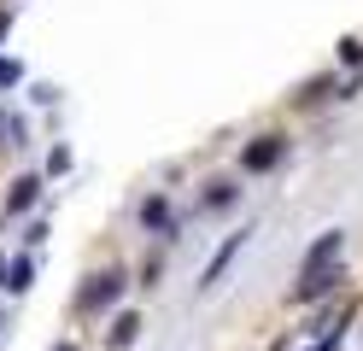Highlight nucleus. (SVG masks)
Here are the masks:
<instances>
[{"mask_svg":"<svg viewBox=\"0 0 363 351\" xmlns=\"http://www.w3.org/2000/svg\"><path fill=\"white\" fill-rule=\"evenodd\" d=\"M281 152H287V140H281V135H258L252 147L240 152V170H252V176H264V170H276V164H281Z\"/></svg>","mask_w":363,"mask_h":351,"instance_id":"nucleus-1","label":"nucleus"},{"mask_svg":"<svg viewBox=\"0 0 363 351\" xmlns=\"http://www.w3.org/2000/svg\"><path fill=\"white\" fill-rule=\"evenodd\" d=\"M118 293H123V275H118V269H106V275H94V281L82 287V299H77V304H82V311H106V304L118 299Z\"/></svg>","mask_w":363,"mask_h":351,"instance_id":"nucleus-2","label":"nucleus"},{"mask_svg":"<svg viewBox=\"0 0 363 351\" xmlns=\"http://www.w3.org/2000/svg\"><path fill=\"white\" fill-rule=\"evenodd\" d=\"M340 246H346V234H340V228H334V234H323V240H316V246L305 252V275H316V269H334V264H340Z\"/></svg>","mask_w":363,"mask_h":351,"instance_id":"nucleus-3","label":"nucleus"},{"mask_svg":"<svg viewBox=\"0 0 363 351\" xmlns=\"http://www.w3.org/2000/svg\"><path fill=\"white\" fill-rule=\"evenodd\" d=\"M240 246H246V234H229V240L217 246V257L206 264V281H199V287H217V281H223V269L235 264V252H240Z\"/></svg>","mask_w":363,"mask_h":351,"instance_id":"nucleus-4","label":"nucleus"},{"mask_svg":"<svg viewBox=\"0 0 363 351\" xmlns=\"http://www.w3.org/2000/svg\"><path fill=\"white\" fill-rule=\"evenodd\" d=\"M35 199H41V182H35V176H18V182H12V194H6V217H24Z\"/></svg>","mask_w":363,"mask_h":351,"instance_id":"nucleus-5","label":"nucleus"},{"mask_svg":"<svg viewBox=\"0 0 363 351\" xmlns=\"http://www.w3.org/2000/svg\"><path fill=\"white\" fill-rule=\"evenodd\" d=\"M334 287H340V264H334V269H316V275H305V281H299V304L323 299V293H334Z\"/></svg>","mask_w":363,"mask_h":351,"instance_id":"nucleus-6","label":"nucleus"},{"mask_svg":"<svg viewBox=\"0 0 363 351\" xmlns=\"http://www.w3.org/2000/svg\"><path fill=\"white\" fill-rule=\"evenodd\" d=\"M135 334H141V316H135V311H123L118 322H111V345H118V351L135 345Z\"/></svg>","mask_w":363,"mask_h":351,"instance_id":"nucleus-7","label":"nucleus"},{"mask_svg":"<svg viewBox=\"0 0 363 351\" xmlns=\"http://www.w3.org/2000/svg\"><path fill=\"white\" fill-rule=\"evenodd\" d=\"M141 223H147V228H158V234H170V205H164V199L152 194V199L141 205Z\"/></svg>","mask_w":363,"mask_h":351,"instance_id":"nucleus-8","label":"nucleus"},{"mask_svg":"<svg viewBox=\"0 0 363 351\" xmlns=\"http://www.w3.org/2000/svg\"><path fill=\"white\" fill-rule=\"evenodd\" d=\"M30 281H35V264H30V257H12V269H6V287H12V293H30Z\"/></svg>","mask_w":363,"mask_h":351,"instance_id":"nucleus-9","label":"nucleus"},{"mask_svg":"<svg viewBox=\"0 0 363 351\" xmlns=\"http://www.w3.org/2000/svg\"><path fill=\"white\" fill-rule=\"evenodd\" d=\"M206 205H211V211H229V205H235V182H211Z\"/></svg>","mask_w":363,"mask_h":351,"instance_id":"nucleus-10","label":"nucleus"},{"mask_svg":"<svg viewBox=\"0 0 363 351\" xmlns=\"http://www.w3.org/2000/svg\"><path fill=\"white\" fill-rule=\"evenodd\" d=\"M12 82H24V65H18V59H0V88H12Z\"/></svg>","mask_w":363,"mask_h":351,"instance_id":"nucleus-11","label":"nucleus"},{"mask_svg":"<svg viewBox=\"0 0 363 351\" xmlns=\"http://www.w3.org/2000/svg\"><path fill=\"white\" fill-rule=\"evenodd\" d=\"M340 59H346V65H363V41L346 35V41H340Z\"/></svg>","mask_w":363,"mask_h":351,"instance_id":"nucleus-12","label":"nucleus"},{"mask_svg":"<svg viewBox=\"0 0 363 351\" xmlns=\"http://www.w3.org/2000/svg\"><path fill=\"white\" fill-rule=\"evenodd\" d=\"M311 351H340V334H323V340H316Z\"/></svg>","mask_w":363,"mask_h":351,"instance_id":"nucleus-13","label":"nucleus"},{"mask_svg":"<svg viewBox=\"0 0 363 351\" xmlns=\"http://www.w3.org/2000/svg\"><path fill=\"white\" fill-rule=\"evenodd\" d=\"M6 30H12V6H0V41H6Z\"/></svg>","mask_w":363,"mask_h":351,"instance_id":"nucleus-14","label":"nucleus"},{"mask_svg":"<svg viewBox=\"0 0 363 351\" xmlns=\"http://www.w3.org/2000/svg\"><path fill=\"white\" fill-rule=\"evenodd\" d=\"M0 287H6V257H0Z\"/></svg>","mask_w":363,"mask_h":351,"instance_id":"nucleus-15","label":"nucleus"},{"mask_svg":"<svg viewBox=\"0 0 363 351\" xmlns=\"http://www.w3.org/2000/svg\"><path fill=\"white\" fill-rule=\"evenodd\" d=\"M0 328H6V322H0Z\"/></svg>","mask_w":363,"mask_h":351,"instance_id":"nucleus-16","label":"nucleus"}]
</instances>
